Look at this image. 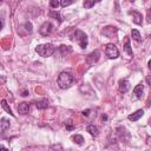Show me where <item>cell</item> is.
Here are the masks:
<instances>
[{
	"instance_id": "cell-5",
	"label": "cell",
	"mask_w": 151,
	"mask_h": 151,
	"mask_svg": "<svg viewBox=\"0 0 151 151\" xmlns=\"http://www.w3.org/2000/svg\"><path fill=\"white\" fill-rule=\"evenodd\" d=\"M33 31V26L29 21H26V22H22L18 26V33L20 35H26V34H29L32 33Z\"/></svg>"
},
{
	"instance_id": "cell-32",
	"label": "cell",
	"mask_w": 151,
	"mask_h": 151,
	"mask_svg": "<svg viewBox=\"0 0 151 151\" xmlns=\"http://www.w3.org/2000/svg\"><path fill=\"white\" fill-rule=\"evenodd\" d=\"M146 142H147V144L151 145V137H147V138H146Z\"/></svg>"
},
{
	"instance_id": "cell-30",
	"label": "cell",
	"mask_w": 151,
	"mask_h": 151,
	"mask_svg": "<svg viewBox=\"0 0 151 151\" xmlns=\"http://www.w3.org/2000/svg\"><path fill=\"white\" fill-rule=\"evenodd\" d=\"M146 83L151 86V76H149V77H146Z\"/></svg>"
},
{
	"instance_id": "cell-10",
	"label": "cell",
	"mask_w": 151,
	"mask_h": 151,
	"mask_svg": "<svg viewBox=\"0 0 151 151\" xmlns=\"http://www.w3.org/2000/svg\"><path fill=\"white\" fill-rule=\"evenodd\" d=\"M18 112L20 114H27L29 112V104L26 101H22L18 105Z\"/></svg>"
},
{
	"instance_id": "cell-7",
	"label": "cell",
	"mask_w": 151,
	"mask_h": 151,
	"mask_svg": "<svg viewBox=\"0 0 151 151\" xmlns=\"http://www.w3.org/2000/svg\"><path fill=\"white\" fill-rule=\"evenodd\" d=\"M52 28H53L52 24H51L50 21H45V22H44V24L40 26L39 32H40V34H41V35L46 37V35H48V34L52 32Z\"/></svg>"
},
{
	"instance_id": "cell-25",
	"label": "cell",
	"mask_w": 151,
	"mask_h": 151,
	"mask_svg": "<svg viewBox=\"0 0 151 151\" xmlns=\"http://www.w3.org/2000/svg\"><path fill=\"white\" fill-rule=\"evenodd\" d=\"M84 7L85 8H91V7H93L94 5H96V2L94 1H84Z\"/></svg>"
},
{
	"instance_id": "cell-13",
	"label": "cell",
	"mask_w": 151,
	"mask_h": 151,
	"mask_svg": "<svg viewBox=\"0 0 151 151\" xmlns=\"http://www.w3.org/2000/svg\"><path fill=\"white\" fill-rule=\"evenodd\" d=\"M7 129H9V120L7 118L2 117L0 119V131H1V133H5Z\"/></svg>"
},
{
	"instance_id": "cell-24",
	"label": "cell",
	"mask_w": 151,
	"mask_h": 151,
	"mask_svg": "<svg viewBox=\"0 0 151 151\" xmlns=\"http://www.w3.org/2000/svg\"><path fill=\"white\" fill-rule=\"evenodd\" d=\"M65 127H66V130L71 131V130H73V129H74V125L72 124V122H71V120H67V122H65Z\"/></svg>"
},
{
	"instance_id": "cell-31",
	"label": "cell",
	"mask_w": 151,
	"mask_h": 151,
	"mask_svg": "<svg viewBox=\"0 0 151 151\" xmlns=\"http://www.w3.org/2000/svg\"><path fill=\"white\" fill-rule=\"evenodd\" d=\"M27 94H28V91H26V90H25V91H22V94H21V96H24V97H25V96H27Z\"/></svg>"
},
{
	"instance_id": "cell-20",
	"label": "cell",
	"mask_w": 151,
	"mask_h": 151,
	"mask_svg": "<svg viewBox=\"0 0 151 151\" xmlns=\"http://www.w3.org/2000/svg\"><path fill=\"white\" fill-rule=\"evenodd\" d=\"M1 106H2V109H4V110H5L6 112H7V113H9L11 116H14V113L12 112L11 107H9V106L7 105V101H6L5 99H2V100H1Z\"/></svg>"
},
{
	"instance_id": "cell-17",
	"label": "cell",
	"mask_w": 151,
	"mask_h": 151,
	"mask_svg": "<svg viewBox=\"0 0 151 151\" xmlns=\"http://www.w3.org/2000/svg\"><path fill=\"white\" fill-rule=\"evenodd\" d=\"M124 51L127 53L129 58L133 57V52H132V48H131V46H130V40H127V41L125 42V45H124Z\"/></svg>"
},
{
	"instance_id": "cell-19",
	"label": "cell",
	"mask_w": 151,
	"mask_h": 151,
	"mask_svg": "<svg viewBox=\"0 0 151 151\" xmlns=\"http://www.w3.org/2000/svg\"><path fill=\"white\" fill-rule=\"evenodd\" d=\"M131 37H132L133 40H136V41H138V42L142 40V37H140V33L138 32V29H132V31H131Z\"/></svg>"
},
{
	"instance_id": "cell-35",
	"label": "cell",
	"mask_w": 151,
	"mask_h": 151,
	"mask_svg": "<svg viewBox=\"0 0 151 151\" xmlns=\"http://www.w3.org/2000/svg\"><path fill=\"white\" fill-rule=\"evenodd\" d=\"M150 40H151V35H150Z\"/></svg>"
},
{
	"instance_id": "cell-18",
	"label": "cell",
	"mask_w": 151,
	"mask_h": 151,
	"mask_svg": "<svg viewBox=\"0 0 151 151\" xmlns=\"http://www.w3.org/2000/svg\"><path fill=\"white\" fill-rule=\"evenodd\" d=\"M50 17L53 18V19H55V20H58V22H61V21H63L60 13L57 12V11H51V12H50Z\"/></svg>"
},
{
	"instance_id": "cell-33",
	"label": "cell",
	"mask_w": 151,
	"mask_h": 151,
	"mask_svg": "<svg viewBox=\"0 0 151 151\" xmlns=\"http://www.w3.org/2000/svg\"><path fill=\"white\" fill-rule=\"evenodd\" d=\"M0 150H1V151H8V150H7L5 146H1V149H0Z\"/></svg>"
},
{
	"instance_id": "cell-11",
	"label": "cell",
	"mask_w": 151,
	"mask_h": 151,
	"mask_svg": "<svg viewBox=\"0 0 151 151\" xmlns=\"http://www.w3.org/2000/svg\"><path fill=\"white\" fill-rule=\"evenodd\" d=\"M129 88H130V81L129 80H126V79L119 80V91L120 92L125 93V92L129 91Z\"/></svg>"
},
{
	"instance_id": "cell-1",
	"label": "cell",
	"mask_w": 151,
	"mask_h": 151,
	"mask_svg": "<svg viewBox=\"0 0 151 151\" xmlns=\"http://www.w3.org/2000/svg\"><path fill=\"white\" fill-rule=\"evenodd\" d=\"M57 81H58V85H59L60 88L66 90V88H68L72 85V83H73V76L70 72H66V71L60 72L59 76H58V80Z\"/></svg>"
},
{
	"instance_id": "cell-29",
	"label": "cell",
	"mask_w": 151,
	"mask_h": 151,
	"mask_svg": "<svg viewBox=\"0 0 151 151\" xmlns=\"http://www.w3.org/2000/svg\"><path fill=\"white\" fill-rule=\"evenodd\" d=\"M90 112H91V110H86V111H83V114H84V116H86V117H87V116H88V114H90Z\"/></svg>"
},
{
	"instance_id": "cell-2",
	"label": "cell",
	"mask_w": 151,
	"mask_h": 151,
	"mask_svg": "<svg viewBox=\"0 0 151 151\" xmlns=\"http://www.w3.org/2000/svg\"><path fill=\"white\" fill-rule=\"evenodd\" d=\"M54 51H55V47L52 44H41L35 47V52L42 58L51 57L54 53Z\"/></svg>"
},
{
	"instance_id": "cell-6",
	"label": "cell",
	"mask_w": 151,
	"mask_h": 151,
	"mask_svg": "<svg viewBox=\"0 0 151 151\" xmlns=\"http://www.w3.org/2000/svg\"><path fill=\"white\" fill-rule=\"evenodd\" d=\"M99 57H100V52H99V50H96L86 57V63L88 65H94L99 60Z\"/></svg>"
},
{
	"instance_id": "cell-16",
	"label": "cell",
	"mask_w": 151,
	"mask_h": 151,
	"mask_svg": "<svg viewBox=\"0 0 151 151\" xmlns=\"http://www.w3.org/2000/svg\"><path fill=\"white\" fill-rule=\"evenodd\" d=\"M35 106L39 109V110H45L47 106H48V100L47 99H41V100H38L35 103Z\"/></svg>"
},
{
	"instance_id": "cell-12",
	"label": "cell",
	"mask_w": 151,
	"mask_h": 151,
	"mask_svg": "<svg viewBox=\"0 0 151 151\" xmlns=\"http://www.w3.org/2000/svg\"><path fill=\"white\" fill-rule=\"evenodd\" d=\"M144 116V111L143 110H137L136 112H133L132 114H130L127 118H129V120H131V122H137L139 118H142Z\"/></svg>"
},
{
	"instance_id": "cell-22",
	"label": "cell",
	"mask_w": 151,
	"mask_h": 151,
	"mask_svg": "<svg viewBox=\"0 0 151 151\" xmlns=\"http://www.w3.org/2000/svg\"><path fill=\"white\" fill-rule=\"evenodd\" d=\"M59 48H60V51L63 52V55H65V54H67V53H71V52H72V48H71L70 46H65V45H63V46H60Z\"/></svg>"
},
{
	"instance_id": "cell-4",
	"label": "cell",
	"mask_w": 151,
	"mask_h": 151,
	"mask_svg": "<svg viewBox=\"0 0 151 151\" xmlns=\"http://www.w3.org/2000/svg\"><path fill=\"white\" fill-rule=\"evenodd\" d=\"M105 47H106L105 48V54H106L107 58L116 59V58L119 57V51H118V48H117V46L114 44H107Z\"/></svg>"
},
{
	"instance_id": "cell-9",
	"label": "cell",
	"mask_w": 151,
	"mask_h": 151,
	"mask_svg": "<svg viewBox=\"0 0 151 151\" xmlns=\"http://www.w3.org/2000/svg\"><path fill=\"white\" fill-rule=\"evenodd\" d=\"M130 15H132V20L136 25H142L143 24V15L142 13L137 12V11H129L127 12Z\"/></svg>"
},
{
	"instance_id": "cell-34",
	"label": "cell",
	"mask_w": 151,
	"mask_h": 151,
	"mask_svg": "<svg viewBox=\"0 0 151 151\" xmlns=\"http://www.w3.org/2000/svg\"><path fill=\"white\" fill-rule=\"evenodd\" d=\"M147 66H149V68L151 70V60H149V63H147Z\"/></svg>"
},
{
	"instance_id": "cell-23",
	"label": "cell",
	"mask_w": 151,
	"mask_h": 151,
	"mask_svg": "<svg viewBox=\"0 0 151 151\" xmlns=\"http://www.w3.org/2000/svg\"><path fill=\"white\" fill-rule=\"evenodd\" d=\"M50 151H64V149L60 144H53V145H51Z\"/></svg>"
},
{
	"instance_id": "cell-8",
	"label": "cell",
	"mask_w": 151,
	"mask_h": 151,
	"mask_svg": "<svg viewBox=\"0 0 151 151\" xmlns=\"http://www.w3.org/2000/svg\"><path fill=\"white\" fill-rule=\"evenodd\" d=\"M117 31H118V28L114 26H106V27H104V29H101V34H104L107 38H113L116 35Z\"/></svg>"
},
{
	"instance_id": "cell-26",
	"label": "cell",
	"mask_w": 151,
	"mask_h": 151,
	"mask_svg": "<svg viewBox=\"0 0 151 151\" xmlns=\"http://www.w3.org/2000/svg\"><path fill=\"white\" fill-rule=\"evenodd\" d=\"M59 5H60V2L57 1V0H52V1H50V6H51L52 8H58Z\"/></svg>"
},
{
	"instance_id": "cell-21",
	"label": "cell",
	"mask_w": 151,
	"mask_h": 151,
	"mask_svg": "<svg viewBox=\"0 0 151 151\" xmlns=\"http://www.w3.org/2000/svg\"><path fill=\"white\" fill-rule=\"evenodd\" d=\"M72 140L74 142V143H77V144H83V142H84V138H83V136H80V134H74L73 137H72Z\"/></svg>"
},
{
	"instance_id": "cell-14",
	"label": "cell",
	"mask_w": 151,
	"mask_h": 151,
	"mask_svg": "<svg viewBox=\"0 0 151 151\" xmlns=\"http://www.w3.org/2000/svg\"><path fill=\"white\" fill-rule=\"evenodd\" d=\"M143 91H144V85H143V84H138V85L133 88V94H134L137 98H142Z\"/></svg>"
},
{
	"instance_id": "cell-28",
	"label": "cell",
	"mask_w": 151,
	"mask_h": 151,
	"mask_svg": "<svg viewBox=\"0 0 151 151\" xmlns=\"http://www.w3.org/2000/svg\"><path fill=\"white\" fill-rule=\"evenodd\" d=\"M147 21L151 22V8L147 9Z\"/></svg>"
},
{
	"instance_id": "cell-15",
	"label": "cell",
	"mask_w": 151,
	"mask_h": 151,
	"mask_svg": "<svg viewBox=\"0 0 151 151\" xmlns=\"http://www.w3.org/2000/svg\"><path fill=\"white\" fill-rule=\"evenodd\" d=\"M86 131H87V132H88L91 136H98V133H99V129H98L96 125H93V124L87 125Z\"/></svg>"
},
{
	"instance_id": "cell-27",
	"label": "cell",
	"mask_w": 151,
	"mask_h": 151,
	"mask_svg": "<svg viewBox=\"0 0 151 151\" xmlns=\"http://www.w3.org/2000/svg\"><path fill=\"white\" fill-rule=\"evenodd\" d=\"M71 4H73V1L72 0H63L61 2H60V5L63 6V7H66V6H68V5H71Z\"/></svg>"
},
{
	"instance_id": "cell-3",
	"label": "cell",
	"mask_w": 151,
	"mask_h": 151,
	"mask_svg": "<svg viewBox=\"0 0 151 151\" xmlns=\"http://www.w3.org/2000/svg\"><path fill=\"white\" fill-rule=\"evenodd\" d=\"M74 40L79 44V46L81 48H86L87 44H88V40H87V35L80 31V29H76L74 31Z\"/></svg>"
}]
</instances>
